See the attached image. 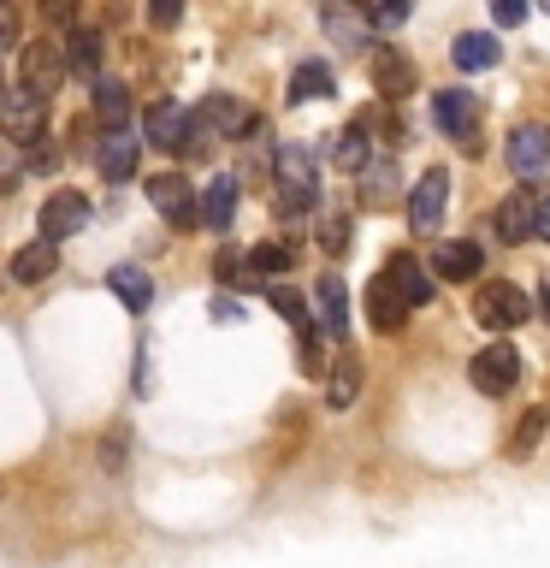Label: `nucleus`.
<instances>
[{
    "label": "nucleus",
    "instance_id": "nucleus-12",
    "mask_svg": "<svg viewBox=\"0 0 550 568\" xmlns=\"http://www.w3.org/2000/svg\"><path fill=\"white\" fill-rule=\"evenodd\" d=\"M367 320H373V332H390V337H397L403 320H408V302H403V291L385 273L367 284Z\"/></svg>",
    "mask_w": 550,
    "mask_h": 568
},
{
    "label": "nucleus",
    "instance_id": "nucleus-1",
    "mask_svg": "<svg viewBox=\"0 0 550 568\" xmlns=\"http://www.w3.org/2000/svg\"><path fill=\"white\" fill-rule=\"evenodd\" d=\"M0 136L12 142V149H35V142L48 136V95L30 83H18L0 95Z\"/></svg>",
    "mask_w": 550,
    "mask_h": 568
},
{
    "label": "nucleus",
    "instance_id": "nucleus-23",
    "mask_svg": "<svg viewBox=\"0 0 550 568\" xmlns=\"http://www.w3.org/2000/svg\"><path fill=\"white\" fill-rule=\"evenodd\" d=\"M326 95H337L332 65L308 60V65H296V71H291V101H296V106H302V101H326Z\"/></svg>",
    "mask_w": 550,
    "mask_h": 568
},
{
    "label": "nucleus",
    "instance_id": "nucleus-29",
    "mask_svg": "<svg viewBox=\"0 0 550 568\" xmlns=\"http://www.w3.org/2000/svg\"><path fill=\"white\" fill-rule=\"evenodd\" d=\"M390 190H397V154H379V160L361 172V195L379 207V202H390Z\"/></svg>",
    "mask_w": 550,
    "mask_h": 568
},
{
    "label": "nucleus",
    "instance_id": "nucleus-41",
    "mask_svg": "<svg viewBox=\"0 0 550 568\" xmlns=\"http://www.w3.org/2000/svg\"><path fill=\"white\" fill-rule=\"evenodd\" d=\"M539 237L550 243V195H544V207H539Z\"/></svg>",
    "mask_w": 550,
    "mask_h": 568
},
{
    "label": "nucleus",
    "instance_id": "nucleus-37",
    "mask_svg": "<svg viewBox=\"0 0 550 568\" xmlns=\"http://www.w3.org/2000/svg\"><path fill=\"white\" fill-rule=\"evenodd\" d=\"M367 18H373V30H397L403 18H408V7H403V0H390V7H373Z\"/></svg>",
    "mask_w": 550,
    "mask_h": 568
},
{
    "label": "nucleus",
    "instance_id": "nucleus-22",
    "mask_svg": "<svg viewBox=\"0 0 550 568\" xmlns=\"http://www.w3.org/2000/svg\"><path fill=\"white\" fill-rule=\"evenodd\" d=\"M95 166H101V178H113V184H119V178H131L136 172V136L131 131H113L95 149Z\"/></svg>",
    "mask_w": 550,
    "mask_h": 568
},
{
    "label": "nucleus",
    "instance_id": "nucleus-31",
    "mask_svg": "<svg viewBox=\"0 0 550 568\" xmlns=\"http://www.w3.org/2000/svg\"><path fill=\"white\" fill-rule=\"evenodd\" d=\"M248 266H255V273H291L296 248L291 243H255V248H248Z\"/></svg>",
    "mask_w": 550,
    "mask_h": 568
},
{
    "label": "nucleus",
    "instance_id": "nucleus-9",
    "mask_svg": "<svg viewBox=\"0 0 550 568\" xmlns=\"http://www.w3.org/2000/svg\"><path fill=\"white\" fill-rule=\"evenodd\" d=\"M479 273H486V248L473 237H450L432 261V278H444V284H473Z\"/></svg>",
    "mask_w": 550,
    "mask_h": 568
},
{
    "label": "nucleus",
    "instance_id": "nucleus-35",
    "mask_svg": "<svg viewBox=\"0 0 550 568\" xmlns=\"http://www.w3.org/2000/svg\"><path fill=\"white\" fill-rule=\"evenodd\" d=\"M319 248H326V255H344L349 248V220L344 213H326V220H319Z\"/></svg>",
    "mask_w": 550,
    "mask_h": 568
},
{
    "label": "nucleus",
    "instance_id": "nucleus-20",
    "mask_svg": "<svg viewBox=\"0 0 550 568\" xmlns=\"http://www.w3.org/2000/svg\"><path fill=\"white\" fill-rule=\"evenodd\" d=\"M53 266H60V248H53L48 237H35V243H24V248L12 255V278H18V284H42Z\"/></svg>",
    "mask_w": 550,
    "mask_h": 568
},
{
    "label": "nucleus",
    "instance_id": "nucleus-7",
    "mask_svg": "<svg viewBox=\"0 0 550 568\" xmlns=\"http://www.w3.org/2000/svg\"><path fill=\"white\" fill-rule=\"evenodd\" d=\"M432 119L444 136H456L461 149H479V101L468 95V89H444V95H432Z\"/></svg>",
    "mask_w": 550,
    "mask_h": 568
},
{
    "label": "nucleus",
    "instance_id": "nucleus-15",
    "mask_svg": "<svg viewBox=\"0 0 550 568\" xmlns=\"http://www.w3.org/2000/svg\"><path fill=\"white\" fill-rule=\"evenodd\" d=\"M385 278L397 284V291H403V302H408V308H426V302L438 296V284H432V273H426V266H420L415 255H397V261L385 266Z\"/></svg>",
    "mask_w": 550,
    "mask_h": 568
},
{
    "label": "nucleus",
    "instance_id": "nucleus-39",
    "mask_svg": "<svg viewBox=\"0 0 550 568\" xmlns=\"http://www.w3.org/2000/svg\"><path fill=\"white\" fill-rule=\"evenodd\" d=\"M18 48V12L12 7H0V53Z\"/></svg>",
    "mask_w": 550,
    "mask_h": 568
},
{
    "label": "nucleus",
    "instance_id": "nucleus-28",
    "mask_svg": "<svg viewBox=\"0 0 550 568\" xmlns=\"http://www.w3.org/2000/svg\"><path fill=\"white\" fill-rule=\"evenodd\" d=\"M95 113L113 124V131H124V119H131V89L113 83V78H101L95 83Z\"/></svg>",
    "mask_w": 550,
    "mask_h": 568
},
{
    "label": "nucleus",
    "instance_id": "nucleus-3",
    "mask_svg": "<svg viewBox=\"0 0 550 568\" xmlns=\"http://www.w3.org/2000/svg\"><path fill=\"white\" fill-rule=\"evenodd\" d=\"M509 172L521 184H550V124H515L509 131Z\"/></svg>",
    "mask_w": 550,
    "mask_h": 568
},
{
    "label": "nucleus",
    "instance_id": "nucleus-16",
    "mask_svg": "<svg viewBox=\"0 0 550 568\" xmlns=\"http://www.w3.org/2000/svg\"><path fill=\"white\" fill-rule=\"evenodd\" d=\"M332 160L344 172H367L373 160H379V154H373V136H367V119H355V124H344V131L332 136Z\"/></svg>",
    "mask_w": 550,
    "mask_h": 568
},
{
    "label": "nucleus",
    "instance_id": "nucleus-36",
    "mask_svg": "<svg viewBox=\"0 0 550 568\" xmlns=\"http://www.w3.org/2000/svg\"><path fill=\"white\" fill-rule=\"evenodd\" d=\"M243 273H255V266H248L237 248H220V284H237Z\"/></svg>",
    "mask_w": 550,
    "mask_h": 568
},
{
    "label": "nucleus",
    "instance_id": "nucleus-40",
    "mask_svg": "<svg viewBox=\"0 0 550 568\" xmlns=\"http://www.w3.org/2000/svg\"><path fill=\"white\" fill-rule=\"evenodd\" d=\"M521 18H527V7H521V0H503V7H497V24H521Z\"/></svg>",
    "mask_w": 550,
    "mask_h": 568
},
{
    "label": "nucleus",
    "instance_id": "nucleus-14",
    "mask_svg": "<svg viewBox=\"0 0 550 568\" xmlns=\"http://www.w3.org/2000/svg\"><path fill=\"white\" fill-rule=\"evenodd\" d=\"M202 113H207V124H213V131H220L225 142H231V136H255V131H261V119L248 113L237 95H207V101H202Z\"/></svg>",
    "mask_w": 550,
    "mask_h": 568
},
{
    "label": "nucleus",
    "instance_id": "nucleus-18",
    "mask_svg": "<svg viewBox=\"0 0 550 568\" xmlns=\"http://www.w3.org/2000/svg\"><path fill=\"white\" fill-rule=\"evenodd\" d=\"M319 24H326V36H332V42H344V48H373V18L367 12L326 7V12H319Z\"/></svg>",
    "mask_w": 550,
    "mask_h": 568
},
{
    "label": "nucleus",
    "instance_id": "nucleus-5",
    "mask_svg": "<svg viewBox=\"0 0 550 568\" xmlns=\"http://www.w3.org/2000/svg\"><path fill=\"white\" fill-rule=\"evenodd\" d=\"M539 207H544L539 190H515V195H503V202H497L491 231H497L503 243H532V237H539Z\"/></svg>",
    "mask_w": 550,
    "mask_h": 568
},
{
    "label": "nucleus",
    "instance_id": "nucleus-30",
    "mask_svg": "<svg viewBox=\"0 0 550 568\" xmlns=\"http://www.w3.org/2000/svg\"><path fill=\"white\" fill-rule=\"evenodd\" d=\"M355 397H361V362H355V355H344V362L332 367V390H326V403H332V408H349Z\"/></svg>",
    "mask_w": 550,
    "mask_h": 568
},
{
    "label": "nucleus",
    "instance_id": "nucleus-25",
    "mask_svg": "<svg viewBox=\"0 0 550 568\" xmlns=\"http://www.w3.org/2000/svg\"><path fill=\"white\" fill-rule=\"evenodd\" d=\"M106 284H113V296H119L131 314H142V308L154 302V284H149V273H142V266H113V273H106Z\"/></svg>",
    "mask_w": 550,
    "mask_h": 568
},
{
    "label": "nucleus",
    "instance_id": "nucleus-32",
    "mask_svg": "<svg viewBox=\"0 0 550 568\" xmlns=\"http://www.w3.org/2000/svg\"><path fill=\"white\" fill-rule=\"evenodd\" d=\"M266 296H273V308H278L284 320H291V326H296L302 337H308V302H302V296L291 291V284H266Z\"/></svg>",
    "mask_w": 550,
    "mask_h": 568
},
{
    "label": "nucleus",
    "instance_id": "nucleus-13",
    "mask_svg": "<svg viewBox=\"0 0 550 568\" xmlns=\"http://www.w3.org/2000/svg\"><path fill=\"white\" fill-rule=\"evenodd\" d=\"M142 131H149V142H160V149L184 154V136H190V113L177 101H154L149 119H142Z\"/></svg>",
    "mask_w": 550,
    "mask_h": 568
},
{
    "label": "nucleus",
    "instance_id": "nucleus-10",
    "mask_svg": "<svg viewBox=\"0 0 550 568\" xmlns=\"http://www.w3.org/2000/svg\"><path fill=\"white\" fill-rule=\"evenodd\" d=\"M83 220H89V202L78 190H60V195H48V202H42V237L53 248H60V237H78Z\"/></svg>",
    "mask_w": 550,
    "mask_h": 568
},
{
    "label": "nucleus",
    "instance_id": "nucleus-8",
    "mask_svg": "<svg viewBox=\"0 0 550 568\" xmlns=\"http://www.w3.org/2000/svg\"><path fill=\"white\" fill-rule=\"evenodd\" d=\"M149 202H154V213H166V220H172L177 231H190L195 220H202V207H195L190 178H177V172H160V178H149Z\"/></svg>",
    "mask_w": 550,
    "mask_h": 568
},
{
    "label": "nucleus",
    "instance_id": "nucleus-38",
    "mask_svg": "<svg viewBox=\"0 0 550 568\" xmlns=\"http://www.w3.org/2000/svg\"><path fill=\"white\" fill-rule=\"evenodd\" d=\"M177 18H184V12H177L172 0H154V7H149V24H154V30H172Z\"/></svg>",
    "mask_w": 550,
    "mask_h": 568
},
{
    "label": "nucleus",
    "instance_id": "nucleus-2",
    "mask_svg": "<svg viewBox=\"0 0 550 568\" xmlns=\"http://www.w3.org/2000/svg\"><path fill=\"white\" fill-rule=\"evenodd\" d=\"M473 320H479L486 332H509V326H521V320H532V296L521 291V284L491 278L486 291L473 296Z\"/></svg>",
    "mask_w": 550,
    "mask_h": 568
},
{
    "label": "nucleus",
    "instance_id": "nucleus-24",
    "mask_svg": "<svg viewBox=\"0 0 550 568\" xmlns=\"http://www.w3.org/2000/svg\"><path fill=\"white\" fill-rule=\"evenodd\" d=\"M65 71H78V78H95V83H101V36H95V30H71V36H65Z\"/></svg>",
    "mask_w": 550,
    "mask_h": 568
},
{
    "label": "nucleus",
    "instance_id": "nucleus-19",
    "mask_svg": "<svg viewBox=\"0 0 550 568\" xmlns=\"http://www.w3.org/2000/svg\"><path fill=\"white\" fill-rule=\"evenodd\" d=\"M278 184H296V190H319L314 178V149L308 142H278Z\"/></svg>",
    "mask_w": 550,
    "mask_h": 568
},
{
    "label": "nucleus",
    "instance_id": "nucleus-6",
    "mask_svg": "<svg viewBox=\"0 0 550 568\" xmlns=\"http://www.w3.org/2000/svg\"><path fill=\"white\" fill-rule=\"evenodd\" d=\"M444 207H450V172L432 166L415 190H408V225H415L420 237H432V231L444 225Z\"/></svg>",
    "mask_w": 550,
    "mask_h": 568
},
{
    "label": "nucleus",
    "instance_id": "nucleus-33",
    "mask_svg": "<svg viewBox=\"0 0 550 568\" xmlns=\"http://www.w3.org/2000/svg\"><path fill=\"white\" fill-rule=\"evenodd\" d=\"M544 426H550V415H544V408H527V415H521V426H515V438H509V450H515V456H527L532 444L544 438Z\"/></svg>",
    "mask_w": 550,
    "mask_h": 568
},
{
    "label": "nucleus",
    "instance_id": "nucleus-27",
    "mask_svg": "<svg viewBox=\"0 0 550 568\" xmlns=\"http://www.w3.org/2000/svg\"><path fill=\"white\" fill-rule=\"evenodd\" d=\"M202 213L213 231H231V220H237V178H213L202 195Z\"/></svg>",
    "mask_w": 550,
    "mask_h": 568
},
{
    "label": "nucleus",
    "instance_id": "nucleus-26",
    "mask_svg": "<svg viewBox=\"0 0 550 568\" xmlns=\"http://www.w3.org/2000/svg\"><path fill=\"white\" fill-rule=\"evenodd\" d=\"M319 320H326V337H349V291H344V278H319Z\"/></svg>",
    "mask_w": 550,
    "mask_h": 568
},
{
    "label": "nucleus",
    "instance_id": "nucleus-11",
    "mask_svg": "<svg viewBox=\"0 0 550 568\" xmlns=\"http://www.w3.org/2000/svg\"><path fill=\"white\" fill-rule=\"evenodd\" d=\"M415 83H420V71L408 65L397 48H379V53H373V89H379L385 101H403V95H415Z\"/></svg>",
    "mask_w": 550,
    "mask_h": 568
},
{
    "label": "nucleus",
    "instance_id": "nucleus-17",
    "mask_svg": "<svg viewBox=\"0 0 550 568\" xmlns=\"http://www.w3.org/2000/svg\"><path fill=\"white\" fill-rule=\"evenodd\" d=\"M65 78V48H53V42H35V48H24V83L30 89H48Z\"/></svg>",
    "mask_w": 550,
    "mask_h": 568
},
{
    "label": "nucleus",
    "instance_id": "nucleus-21",
    "mask_svg": "<svg viewBox=\"0 0 550 568\" xmlns=\"http://www.w3.org/2000/svg\"><path fill=\"white\" fill-rule=\"evenodd\" d=\"M497 36H486V30H461L456 36V48H450V60L461 65V71H491L497 65Z\"/></svg>",
    "mask_w": 550,
    "mask_h": 568
},
{
    "label": "nucleus",
    "instance_id": "nucleus-34",
    "mask_svg": "<svg viewBox=\"0 0 550 568\" xmlns=\"http://www.w3.org/2000/svg\"><path fill=\"white\" fill-rule=\"evenodd\" d=\"M220 131L207 124V113H190V136H184V154H207V149H220Z\"/></svg>",
    "mask_w": 550,
    "mask_h": 568
},
{
    "label": "nucleus",
    "instance_id": "nucleus-4",
    "mask_svg": "<svg viewBox=\"0 0 550 568\" xmlns=\"http://www.w3.org/2000/svg\"><path fill=\"white\" fill-rule=\"evenodd\" d=\"M468 379L479 397H509L515 379H521V355H515V344H486L468 362Z\"/></svg>",
    "mask_w": 550,
    "mask_h": 568
}]
</instances>
